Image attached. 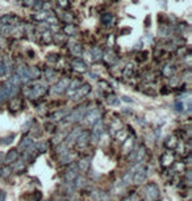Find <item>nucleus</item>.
Wrapping results in <instances>:
<instances>
[{
	"label": "nucleus",
	"mask_w": 192,
	"mask_h": 201,
	"mask_svg": "<svg viewBox=\"0 0 192 201\" xmlns=\"http://www.w3.org/2000/svg\"><path fill=\"white\" fill-rule=\"evenodd\" d=\"M146 196L147 198H149L150 201H157L158 198H159L160 193H159V189H158V187L155 184H149L146 187Z\"/></svg>",
	"instance_id": "1"
},
{
	"label": "nucleus",
	"mask_w": 192,
	"mask_h": 201,
	"mask_svg": "<svg viewBox=\"0 0 192 201\" xmlns=\"http://www.w3.org/2000/svg\"><path fill=\"white\" fill-rule=\"evenodd\" d=\"M145 177H146V168L145 167H139V168H137L136 172H133L132 180L136 184H139V183H142L145 180Z\"/></svg>",
	"instance_id": "2"
},
{
	"label": "nucleus",
	"mask_w": 192,
	"mask_h": 201,
	"mask_svg": "<svg viewBox=\"0 0 192 201\" xmlns=\"http://www.w3.org/2000/svg\"><path fill=\"white\" fill-rule=\"evenodd\" d=\"M78 177V172H76V164H71L68 167V169L66 171V175H65V179L67 183H72L75 181V179Z\"/></svg>",
	"instance_id": "3"
},
{
	"label": "nucleus",
	"mask_w": 192,
	"mask_h": 201,
	"mask_svg": "<svg viewBox=\"0 0 192 201\" xmlns=\"http://www.w3.org/2000/svg\"><path fill=\"white\" fill-rule=\"evenodd\" d=\"M100 120V113L97 109H92V111H89L88 113L86 114V121L87 124H94V122H97Z\"/></svg>",
	"instance_id": "4"
},
{
	"label": "nucleus",
	"mask_w": 192,
	"mask_h": 201,
	"mask_svg": "<svg viewBox=\"0 0 192 201\" xmlns=\"http://www.w3.org/2000/svg\"><path fill=\"white\" fill-rule=\"evenodd\" d=\"M89 90H91V87H89L88 84H84V85H82L80 88H76V91H75V95H74V97H75V100H79V99L84 97V96H86L87 93L89 92Z\"/></svg>",
	"instance_id": "5"
},
{
	"label": "nucleus",
	"mask_w": 192,
	"mask_h": 201,
	"mask_svg": "<svg viewBox=\"0 0 192 201\" xmlns=\"http://www.w3.org/2000/svg\"><path fill=\"white\" fill-rule=\"evenodd\" d=\"M88 134H87L86 132H82L80 134L78 135V138H76V145L79 146V147H84V146H87V143H88Z\"/></svg>",
	"instance_id": "6"
},
{
	"label": "nucleus",
	"mask_w": 192,
	"mask_h": 201,
	"mask_svg": "<svg viewBox=\"0 0 192 201\" xmlns=\"http://www.w3.org/2000/svg\"><path fill=\"white\" fill-rule=\"evenodd\" d=\"M162 164L165 167H167V166H170V164H172V162H174V155L170 153V151H167V153H165L162 155Z\"/></svg>",
	"instance_id": "7"
},
{
	"label": "nucleus",
	"mask_w": 192,
	"mask_h": 201,
	"mask_svg": "<svg viewBox=\"0 0 192 201\" xmlns=\"http://www.w3.org/2000/svg\"><path fill=\"white\" fill-rule=\"evenodd\" d=\"M18 158V153L16 150H11L9 153L7 154V156H5V163H12V162H16Z\"/></svg>",
	"instance_id": "8"
},
{
	"label": "nucleus",
	"mask_w": 192,
	"mask_h": 201,
	"mask_svg": "<svg viewBox=\"0 0 192 201\" xmlns=\"http://www.w3.org/2000/svg\"><path fill=\"white\" fill-rule=\"evenodd\" d=\"M101 133H103V125H101V122H99V125H96V126H95L94 133H92V138H94V141L99 139Z\"/></svg>",
	"instance_id": "9"
},
{
	"label": "nucleus",
	"mask_w": 192,
	"mask_h": 201,
	"mask_svg": "<svg viewBox=\"0 0 192 201\" xmlns=\"http://www.w3.org/2000/svg\"><path fill=\"white\" fill-rule=\"evenodd\" d=\"M80 129H75V130H72L71 132V134L67 137V143H72V142H75L76 141V138H78V135L80 134Z\"/></svg>",
	"instance_id": "10"
},
{
	"label": "nucleus",
	"mask_w": 192,
	"mask_h": 201,
	"mask_svg": "<svg viewBox=\"0 0 192 201\" xmlns=\"http://www.w3.org/2000/svg\"><path fill=\"white\" fill-rule=\"evenodd\" d=\"M66 85H67V82H66V80L63 79V80H60V82L58 83L57 85H55L54 90H53V91H54V92H57V93H59V92H62V91L65 90Z\"/></svg>",
	"instance_id": "11"
},
{
	"label": "nucleus",
	"mask_w": 192,
	"mask_h": 201,
	"mask_svg": "<svg viewBox=\"0 0 192 201\" xmlns=\"http://www.w3.org/2000/svg\"><path fill=\"white\" fill-rule=\"evenodd\" d=\"M176 145H178V141H176L175 137H168L167 141H166V146H167L168 148H174Z\"/></svg>",
	"instance_id": "12"
},
{
	"label": "nucleus",
	"mask_w": 192,
	"mask_h": 201,
	"mask_svg": "<svg viewBox=\"0 0 192 201\" xmlns=\"http://www.w3.org/2000/svg\"><path fill=\"white\" fill-rule=\"evenodd\" d=\"M88 166H89V163H88V160H86V159H82V160L78 163V168L80 169V171H87Z\"/></svg>",
	"instance_id": "13"
},
{
	"label": "nucleus",
	"mask_w": 192,
	"mask_h": 201,
	"mask_svg": "<svg viewBox=\"0 0 192 201\" xmlns=\"http://www.w3.org/2000/svg\"><path fill=\"white\" fill-rule=\"evenodd\" d=\"M30 146H33V141H32L30 138H25V139H23V142H21L20 147L28 148V147H30Z\"/></svg>",
	"instance_id": "14"
},
{
	"label": "nucleus",
	"mask_w": 192,
	"mask_h": 201,
	"mask_svg": "<svg viewBox=\"0 0 192 201\" xmlns=\"http://www.w3.org/2000/svg\"><path fill=\"white\" fill-rule=\"evenodd\" d=\"M125 145H124V151L125 153H128V148L129 150H132V147H133V139L132 138H128V139H125Z\"/></svg>",
	"instance_id": "15"
},
{
	"label": "nucleus",
	"mask_w": 192,
	"mask_h": 201,
	"mask_svg": "<svg viewBox=\"0 0 192 201\" xmlns=\"http://www.w3.org/2000/svg\"><path fill=\"white\" fill-rule=\"evenodd\" d=\"M74 64L78 66V67H75V69H78L79 71H84V70H86V64H84L82 61H79V59H78V61H75V63H74Z\"/></svg>",
	"instance_id": "16"
},
{
	"label": "nucleus",
	"mask_w": 192,
	"mask_h": 201,
	"mask_svg": "<svg viewBox=\"0 0 192 201\" xmlns=\"http://www.w3.org/2000/svg\"><path fill=\"white\" fill-rule=\"evenodd\" d=\"M46 17H47V13H46V12H45V13H44V12H38V13H37L36 16H34V19L38 20V21H41V20H45Z\"/></svg>",
	"instance_id": "17"
},
{
	"label": "nucleus",
	"mask_w": 192,
	"mask_h": 201,
	"mask_svg": "<svg viewBox=\"0 0 192 201\" xmlns=\"http://www.w3.org/2000/svg\"><path fill=\"white\" fill-rule=\"evenodd\" d=\"M17 163L13 166V168L16 169V171H21V169H24V162H21V160H16Z\"/></svg>",
	"instance_id": "18"
},
{
	"label": "nucleus",
	"mask_w": 192,
	"mask_h": 201,
	"mask_svg": "<svg viewBox=\"0 0 192 201\" xmlns=\"http://www.w3.org/2000/svg\"><path fill=\"white\" fill-rule=\"evenodd\" d=\"M65 30H66V33H67V34H72V33L75 32V28H74L72 25H68V27L66 28Z\"/></svg>",
	"instance_id": "19"
},
{
	"label": "nucleus",
	"mask_w": 192,
	"mask_h": 201,
	"mask_svg": "<svg viewBox=\"0 0 192 201\" xmlns=\"http://www.w3.org/2000/svg\"><path fill=\"white\" fill-rule=\"evenodd\" d=\"M99 85L100 87H103V90H109V84H108V83H105V82H99Z\"/></svg>",
	"instance_id": "20"
},
{
	"label": "nucleus",
	"mask_w": 192,
	"mask_h": 201,
	"mask_svg": "<svg viewBox=\"0 0 192 201\" xmlns=\"http://www.w3.org/2000/svg\"><path fill=\"white\" fill-rule=\"evenodd\" d=\"M58 3H59L60 7H67L68 6V0H58Z\"/></svg>",
	"instance_id": "21"
},
{
	"label": "nucleus",
	"mask_w": 192,
	"mask_h": 201,
	"mask_svg": "<svg viewBox=\"0 0 192 201\" xmlns=\"http://www.w3.org/2000/svg\"><path fill=\"white\" fill-rule=\"evenodd\" d=\"M46 148H47L46 143H39V145H38V150L41 151V153H42V151H45V150H46Z\"/></svg>",
	"instance_id": "22"
},
{
	"label": "nucleus",
	"mask_w": 192,
	"mask_h": 201,
	"mask_svg": "<svg viewBox=\"0 0 192 201\" xmlns=\"http://www.w3.org/2000/svg\"><path fill=\"white\" fill-rule=\"evenodd\" d=\"M121 133H117V139L118 138H120V139H124V138H125V135H126V133L124 132V130H120Z\"/></svg>",
	"instance_id": "23"
},
{
	"label": "nucleus",
	"mask_w": 192,
	"mask_h": 201,
	"mask_svg": "<svg viewBox=\"0 0 192 201\" xmlns=\"http://www.w3.org/2000/svg\"><path fill=\"white\" fill-rule=\"evenodd\" d=\"M103 21H108V22H110V21H112V16H110V15H105V16L103 17Z\"/></svg>",
	"instance_id": "24"
},
{
	"label": "nucleus",
	"mask_w": 192,
	"mask_h": 201,
	"mask_svg": "<svg viewBox=\"0 0 192 201\" xmlns=\"http://www.w3.org/2000/svg\"><path fill=\"white\" fill-rule=\"evenodd\" d=\"M3 74H5V64L4 63L0 64V75H3Z\"/></svg>",
	"instance_id": "25"
},
{
	"label": "nucleus",
	"mask_w": 192,
	"mask_h": 201,
	"mask_svg": "<svg viewBox=\"0 0 192 201\" xmlns=\"http://www.w3.org/2000/svg\"><path fill=\"white\" fill-rule=\"evenodd\" d=\"M26 3V6H32V4H34V0H24Z\"/></svg>",
	"instance_id": "26"
},
{
	"label": "nucleus",
	"mask_w": 192,
	"mask_h": 201,
	"mask_svg": "<svg viewBox=\"0 0 192 201\" xmlns=\"http://www.w3.org/2000/svg\"><path fill=\"white\" fill-rule=\"evenodd\" d=\"M4 198H5V193L0 192V201H4Z\"/></svg>",
	"instance_id": "27"
},
{
	"label": "nucleus",
	"mask_w": 192,
	"mask_h": 201,
	"mask_svg": "<svg viewBox=\"0 0 192 201\" xmlns=\"http://www.w3.org/2000/svg\"><path fill=\"white\" fill-rule=\"evenodd\" d=\"M4 95H5V92L3 91V88H0V100L3 99V96H4Z\"/></svg>",
	"instance_id": "28"
},
{
	"label": "nucleus",
	"mask_w": 192,
	"mask_h": 201,
	"mask_svg": "<svg viewBox=\"0 0 192 201\" xmlns=\"http://www.w3.org/2000/svg\"><path fill=\"white\" fill-rule=\"evenodd\" d=\"M1 163H3V154L0 153V164H1Z\"/></svg>",
	"instance_id": "29"
},
{
	"label": "nucleus",
	"mask_w": 192,
	"mask_h": 201,
	"mask_svg": "<svg viewBox=\"0 0 192 201\" xmlns=\"http://www.w3.org/2000/svg\"><path fill=\"white\" fill-rule=\"evenodd\" d=\"M60 201H63V200H60Z\"/></svg>",
	"instance_id": "30"
}]
</instances>
